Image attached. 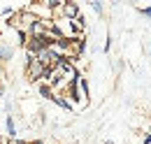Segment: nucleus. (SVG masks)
Returning a JSON list of instances; mask_svg holds the SVG:
<instances>
[{
  "label": "nucleus",
  "mask_w": 151,
  "mask_h": 144,
  "mask_svg": "<svg viewBox=\"0 0 151 144\" xmlns=\"http://www.w3.org/2000/svg\"><path fill=\"white\" fill-rule=\"evenodd\" d=\"M44 70H47V68H42L35 58H33V60H28V63H26V77H28V81H42Z\"/></svg>",
  "instance_id": "f257e3e1"
},
{
  "label": "nucleus",
  "mask_w": 151,
  "mask_h": 144,
  "mask_svg": "<svg viewBox=\"0 0 151 144\" xmlns=\"http://www.w3.org/2000/svg\"><path fill=\"white\" fill-rule=\"evenodd\" d=\"M51 102H56L58 107H63L65 112H72V109H75V105H72V102H70V100H68L65 95H60V93H54V98H51Z\"/></svg>",
  "instance_id": "f03ea898"
},
{
  "label": "nucleus",
  "mask_w": 151,
  "mask_h": 144,
  "mask_svg": "<svg viewBox=\"0 0 151 144\" xmlns=\"http://www.w3.org/2000/svg\"><path fill=\"white\" fill-rule=\"evenodd\" d=\"M5 130H7V137H9V140L17 137V123H14V116H12V114L5 116Z\"/></svg>",
  "instance_id": "7ed1b4c3"
},
{
  "label": "nucleus",
  "mask_w": 151,
  "mask_h": 144,
  "mask_svg": "<svg viewBox=\"0 0 151 144\" xmlns=\"http://www.w3.org/2000/svg\"><path fill=\"white\" fill-rule=\"evenodd\" d=\"M12 56H14L12 47H0V65H5L7 60H12Z\"/></svg>",
  "instance_id": "20e7f679"
},
{
  "label": "nucleus",
  "mask_w": 151,
  "mask_h": 144,
  "mask_svg": "<svg viewBox=\"0 0 151 144\" xmlns=\"http://www.w3.org/2000/svg\"><path fill=\"white\" fill-rule=\"evenodd\" d=\"M37 91H40V95H42V98H47V100H51V98H54V89H51L49 84H44V81H40Z\"/></svg>",
  "instance_id": "39448f33"
},
{
  "label": "nucleus",
  "mask_w": 151,
  "mask_h": 144,
  "mask_svg": "<svg viewBox=\"0 0 151 144\" xmlns=\"http://www.w3.org/2000/svg\"><path fill=\"white\" fill-rule=\"evenodd\" d=\"M91 7H93L95 14H102V2H91Z\"/></svg>",
  "instance_id": "423d86ee"
},
{
  "label": "nucleus",
  "mask_w": 151,
  "mask_h": 144,
  "mask_svg": "<svg viewBox=\"0 0 151 144\" xmlns=\"http://www.w3.org/2000/svg\"><path fill=\"white\" fill-rule=\"evenodd\" d=\"M139 12H142V14H144V17H151V7H142V9H139Z\"/></svg>",
  "instance_id": "0eeeda50"
},
{
  "label": "nucleus",
  "mask_w": 151,
  "mask_h": 144,
  "mask_svg": "<svg viewBox=\"0 0 151 144\" xmlns=\"http://www.w3.org/2000/svg\"><path fill=\"white\" fill-rule=\"evenodd\" d=\"M102 49H105V51H109V49H112V40H109V37H107V42H105V47H102Z\"/></svg>",
  "instance_id": "6e6552de"
},
{
  "label": "nucleus",
  "mask_w": 151,
  "mask_h": 144,
  "mask_svg": "<svg viewBox=\"0 0 151 144\" xmlns=\"http://www.w3.org/2000/svg\"><path fill=\"white\" fill-rule=\"evenodd\" d=\"M7 144H28V142H23V140H17V137H14V140H9Z\"/></svg>",
  "instance_id": "1a4fd4ad"
},
{
  "label": "nucleus",
  "mask_w": 151,
  "mask_h": 144,
  "mask_svg": "<svg viewBox=\"0 0 151 144\" xmlns=\"http://www.w3.org/2000/svg\"><path fill=\"white\" fill-rule=\"evenodd\" d=\"M28 144H44L42 140H33V142H28Z\"/></svg>",
  "instance_id": "9d476101"
},
{
  "label": "nucleus",
  "mask_w": 151,
  "mask_h": 144,
  "mask_svg": "<svg viewBox=\"0 0 151 144\" xmlns=\"http://www.w3.org/2000/svg\"><path fill=\"white\" fill-rule=\"evenodd\" d=\"M2 93H5V86H2V81H0V98H2Z\"/></svg>",
  "instance_id": "9b49d317"
},
{
  "label": "nucleus",
  "mask_w": 151,
  "mask_h": 144,
  "mask_svg": "<svg viewBox=\"0 0 151 144\" xmlns=\"http://www.w3.org/2000/svg\"><path fill=\"white\" fill-rule=\"evenodd\" d=\"M0 77H2V65H0Z\"/></svg>",
  "instance_id": "f8f14e48"
},
{
  "label": "nucleus",
  "mask_w": 151,
  "mask_h": 144,
  "mask_svg": "<svg viewBox=\"0 0 151 144\" xmlns=\"http://www.w3.org/2000/svg\"><path fill=\"white\" fill-rule=\"evenodd\" d=\"M105 144H114V142H105Z\"/></svg>",
  "instance_id": "ddd939ff"
}]
</instances>
